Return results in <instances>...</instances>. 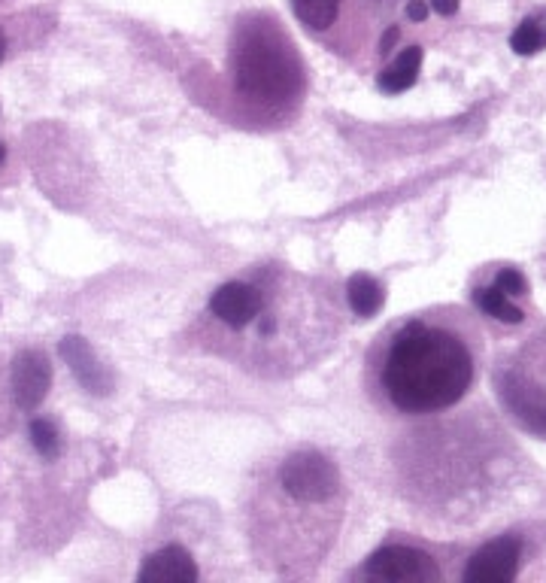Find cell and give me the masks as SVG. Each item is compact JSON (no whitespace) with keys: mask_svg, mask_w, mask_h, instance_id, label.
<instances>
[{"mask_svg":"<svg viewBox=\"0 0 546 583\" xmlns=\"http://www.w3.org/2000/svg\"><path fill=\"white\" fill-rule=\"evenodd\" d=\"M346 328L331 277L264 262L222 280L189 328V344L258 380H292L319 365Z\"/></svg>","mask_w":546,"mask_h":583,"instance_id":"6da1fadb","label":"cell"},{"mask_svg":"<svg viewBox=\"0 0 546 583\" xmlns=\"http://www.w3.org/2000/svg\"><path fill=\"white\" fill-rule=\"evenodd\" d=\"M346 498L343 471L322 447L292 444L258 462L243 495L255 562L277 577L316 574L343 529Z\"/></svg>","mask_w":546,"mask_h":583,"instance_id":"7a4b0ae2","label":"cell"},{"mask_svg":"<svg viewBox=\"0 0 546 583\" xmlns=\"http://www.w3.org/2000/svg\"><path fill=\"white\" fill-rule=\"evenodd\" d=\"M486 356L480 319L462 304H434L389 322L364 353V392L401 420L462 404Z\"/></svg>","mask_w":546,"mask_h":583,"instance_id":"3957f363","label":"cell"},{"mask_svg":"<svg viewBox=\"0 0 546 583\" xmlns=\"http://www.w3.org/2000/svg\"><path fill=\"white\" fill-rule=\"evenodd\" d=\"M425 426L407 432V468L404 486L416 505L434 514H483L489 492L498 477L510 468L516 450L495 423L486 404L474 407L455 420L434 423V416H422Z\"/></svg>","mask_w":546,"mask_h":583,"instance_id":"277c9868","label":"cell"},{"mask_svg":"<svg viewBox=\"0 0 546 583\" xmlns=\"http://www.w3.org/2000/svg\"><path fill=\"white\" fill-rule=\"evenodd\" d=\"M304 98L307 64L289 31L267 13L243 16L228 49V113L249 128H283Z\"/></svg>","mask_w":546,"mask_h":583,"instance_id":"5b68a950","label":"cell"},{"mask_svg":"<svg viewBox=\"0 0 546 583\" xmlns=\"http://www.w3.org/2000/svg\"><path fill=\"white\" fill-rule=\"evenodd\" d=\"M492 386L510 423L519 432L546 441V325L498 356Z\"/></svg>","mask_w":546,"mask_h":583,"instance_id":"8992f818","label":"cell"},{"mask_svg":"<svg viewBox=\"0 0 546 583\" xmlns=\"http://www.w3.org/2000/svg\"><path fill=\"white\" fill-rule=\"evenodd\" d=\"M358 580H380V583H401V580H440L443 568L434 553L410 541H386L368 559L355 568Z\"/></svg>","mask_w":546,"mask_h":583,"instance_id":"52a82bcc","label":"cell"},{"mask_svg":"<svg viewBox=\"0 0 546 583\" xmlns=\"http://www.w3.org/2000/svg\"><path fill=\"white\" fill-rule=\"evenodd\" d=\"M522 565V538L519 535H501L489 544H483L465 565L462 580L468 583H504L519 574Z\"/></svg>","mask_w":546,"mask_h":583,"instance_id":"ba28073f","label":"cell"},{"mask_svg":"<svg viewBox=\"0 0 546 583\" xmlns=\"http://www.w3.org/2000/svg\"><path fill=\"white\" fill-rule=\"evenodd\" d=\"M49 383H52V368L40 350H25L16 356L10 368V395L16 410H34L43 401Z\"/></svg>","mask_w":546,"mask_h":583,"instance_id":"9c48e42d","label":"cell"},{"mask_svg":"<svg viewBox=\"0 0 546 583\" xmlns=\"http://www.w3.org/2000/svg\"><path fill=\"white\" fill-rule=\"evenodd\" d=\"M471 301H474V307H477L480 316L495 319V322H501V325H522V322L528 319V304L519 301V298H513L510 292H504V289L492 280L489 268H483V271L471 280Z\"/></svg>","mask_w":546,"mask_h":583,"instance_id":"30bf717a","label":"cell"},{"mask_svg":"<svg viewBox=\"0 0 546 583\" xmlns=\"http://www.w3.org/2000/svg\"><path fill=\"white\" fill-rule=\"evenodd\" d=\"M201 577V568H198V562H195V556L182 547V544H164V547H158V550H152L146 559H143V565H140V571H137V580H143V583H155V580H198Z\"/></svg>","mask_w":546,"mask_h":583,"instance_id":"8fae6325","label":"cell"},{"mask_svg":"<svg viewBox=\"0 0 546 583\" xmlns=\"http://www.w3.org/2000/svg\"><path fill=\"white\" fill-rule=\"evenodd\" d=\"M343 301H346V310L355 316V319H371L383 310L386 304V289L377 277H371L368 271H358L346 280L343 286Z\"/></svg>","mask_w":546,"mask_h":583,"instance_id":"7c38bea8","label":"cell"},{"mask_svg":"<svg viewBox=\"0 0 546 583\" xmlns=\"http://www.w3.org/2000/svg\"><path fill=\"white\" fill-rule=\"evenodd\" d=\"M422 46H407L389 67H383V73H377V89L383 95H404L416 86L419 79V67H422Z\"/></svg>","mask_w":546,"mask_h":583,"instance_id":"4fadbf2b","label":"cell"},{"mask_svg":"<svg viewBox=\"0 0 546 583\" xmlns=\"http://www.w3.org/2000/svg\"><path fill=\"white\" fill-rule=\"evenodd\" d=\"M340 10H343V0H292V13H295V19H298L313 37L328 34V31L337 25Z\"/></svg>","mask_w":546,"mask_h":583,"instance_id":"5bb4252c","label":"cell"},{"mask_svg":"<svg viewBox=\"0 0 546 583\" xmlns=\"http://www.w3.org/2000/svg\"><path fill=\"white\" fill-rule=\"evenodd\" d=\"M510 49L516 55H537V52H543L546 49V25L540 19H534V16L525 19L513 31V37H510Z\"/></svg>","mask_w":546,"mask_h":583,"instance_id":"9a60e30c","label":"cell"},{"mask_svg":"<svg viewBox=\"0 0 546 583\" xmlns=\"http://www.w3.org/2000/svg\"><path fill=\"white\" fill-rule=\"evenodd\" d=\"M28 435H31L34 450L43 459H55L61 453V432H58V426L52 420H46V416H37V420H31Z\"/></svg>","mask_w":546,"mask_h":583,"instance_id":"2e32d148","label":"cell"},{"mask_svg":"<svg viewBox=\"0 0 546 583\" xmlns=\"http://www.w3.org/2000/svg\"><path fill=\"white\" fill-rule=\"evenodd\" d=\"M407 19L422 25L428 19V0H410V4H407Z\"/></svg>","mask_w":546,"mask_h":583,"instance_id":"e0dca14e","label":"cell"},{"mask_svg":"<svg viewBox=\"0 0 546 583\" xmlns=\"http://www.w3.org/2000/svg\"><path fill=\"white\" fill-rule=\"evenodd\" d=\"M428 7L437 16H455V13H459V0H428Z\"/></svg>","mask_w":546,"mask_h":583,"instance_id":"ac0fdd59","label":"cell"},{"mask_svg":"<svg viewBox=\"0 0 546 583\" xmlns=\"http://www.w3.org/2000/svg\"><path fill=\"white\" fill-rule=\"evenodd\" d=\"M398 37H401V31H398V28L392 25V28H389L386 34H383V40H380V52H383V55H389V52H392V46L398 43Z\"/></svg>","mask_w":546,"mask_h":583,"instance_id":"d6986e66","label":"cell"},{"mask_svg":"<svg viewBox=\"0 0 546 583\" xmlns=\"http://www.w3.org/2000/svg\"><path fill=\"white\" fill-rule=\"evenodd\" d=\"M7 49H10V43H7V34L0 31V64H4V58H7Z\"/></svg>","mask_w":546,"mask_h":583,"instance_id":"ffe728a7","label":"cell"},{"mask_svg":"<svg viewBox=\"0 0 546 583\" xmlns=\"http://www.w3.org/2000/svg\"><path fill=\"white\" fill-rule=\"evenodd\" d=\"M4 164H7V143L0 140V168H4Z\"/></svg>","mask_w":546,"mask_h":583,"instance_id":"44dd1931","label":"cell"}]
</instances>
